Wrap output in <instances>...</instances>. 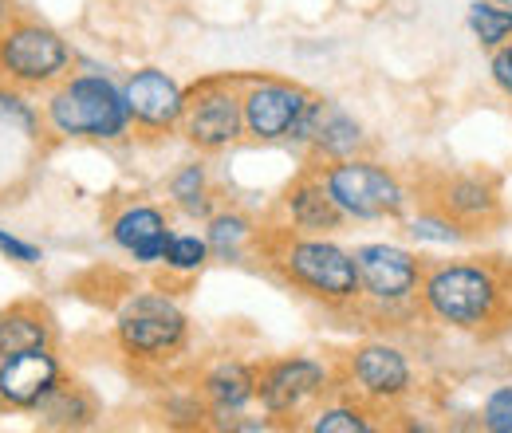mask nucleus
Here are the masks:
<instances>
[{
  "label": "nucleus",
  "instance_id": "1",
  "mask_svg": "<svg viewBox=\"0 0 512 433\" xmlns=\"http://www.w3.org/2000/svg\"><path fill=\"white\" fill-rule=\"evenodd\" d=\"M253 256L280 284L296 288L300 296L316 300L323 308L351 311L363 300L355 252L335 245L331 237L300 233L292 225H272V229H260Z\"/></svg>",
  "mask_w": 512,
  "mask_h": 433
},
{
  "label": "nucleus",
  "instance_id": "2",
  "mask_svg": "<svg viewBox=\"0 0 512 433\" xmlns=\"http://www.w3.org/2000/svg\"><path fill=\"white\" fill-rule=\"evenodd\" d=\"M44 123L64 142H123L134 134L123 83L103 71H71L48 87Z\"/></svg>",
  "mask_w": 512,
  "mask_h": 433
},
{
  "label": "nucleus",
  "instance_id": "3",
  "mask_svg": "<svg viewBox=\"0 0 512 433\" xmlns=\"http://www.w3.org/2000/svg\"><path fill=\"white\" fill-rule=\"evenodd\" d=\"M190 343V315L186 308L162 292H130L115 315V347L134 371H158L178 359Z\"/></svg>",
  "mask_w": 512,
  "mask_h": 433
},
{
  "label": "nucleus",
  "instance_id": "4",
  "mask_svg": "<svg viewBox=\"0 0 512 433\" xmlns=\"http://www.w3.org/2000/svg\"><path fill=\"white\" fill-rule=\"evenodd\" d=\"M422 308L438 323L457 331H481L497 319L501 311V280L489 264H469V260H449L434 264L422 276L418 292Z\"/></svg>",
  "mask_w": 512,
  "mask_h": 433
},
{
  "label": "nucleus",
  "instance_id": "5",
  "mask_svg": "<svg viewBox=\"0 0 512 433\" xmlns=\"http://www.w3.org/2000/svg\"><path fill=\"white\" fill-rule=\"evenodd\" d=\"M312 166L320 170L323 186L335 197L347 221H398L410 209L406 182L379 158L351 154V158L312 162Z\"/></svg>",
  "mask_w": 512,
  "mask_h": 433
},
{
  "label": "nucleus",
  "instance_id": "6",
  "mask_svg": "<svg viewBox=\"0 0 512 433\" xmlns=\"http://www.w3.org/2000/svg\"><path fill=\"white\" fill-rule=\"evenodd\" d=\"M75 67V52L64 36L36 20V16H16L12 24L0 28V83L16 91H48Z\"/></svg>",
  "mask_w": 512,
  "mask_h": 433
},
{
  "label": "nucleus",
  "instance_id": "7",
  "mask_svg": "<svg viewBox=\"0 0 512 433\" xmlns=\"http://www.w3.org/2000/svg\"><path fill=\"white\" fill-rule=\"evenodd\" d=\"M331 390H339L335 371L312 355L256 363V402L276 426H296V418H308Z\"/></svg>",
  "mask_w": 512,
  "mask_h": 433
},
{
  "label": "nucleus",
  "instance_id": "8",
  "mask_svg": "<svg viewBox=\"0 0 512 433\" xmlns=\"http://www.w3.org/2000/svg\"><path fill=\"white\" fill-rule=\"evenodd\" d=\"M178 134L205 158L233 150L245 138L241 75H205L186 87V111Z\"/></svg>",
  "mask_w": 512,
  "mask_h": 433
},
{
  "label": "nucleus",
  "instance_id": "9",
  "mask_svg": "<svg viewBox=\"0 0 512 433\" xmlns=\"http://www.w3.org/2000/svg\"><path fill=\"white\" fill-rule=\"evenodd\" d=\"M335 382L347 394L363 398L371 410H386V406H398L402 398L414 394V367L398 343L367 339L355 351H347L343 374Z\"/></svg>",
  "mask_w": 512,
  "mask_h": 433
},
{
  "label": "nucleus",
  "instance_id": "10",
  "mask_svg": "<svg viewBox=\"0 0 512 433\" xmlns=\"http://www.w3.org/2000/svg\"><path fill=\"white\" fill-rule=\"evenodd\" d=\"M312 91L280 79V75H241V111H245V138L260 146H280L292 138L304 119Z\"/></svg>",
  "mask_w": 512,
  "mask_h": 433
},
{
  "label": "nucleus",
  "instance_id": "11",
  "mask_svg": "<svg viewBox=\"0 0 512 433\" xmlns=\"http://www.w3.org/2000/svg\"><path fill=\"white\" fill-rule=\"evenodd\" d=\"M355 264H359V284H363V300H371L375 308L394 311L410 308L422 292V276L426 264L418 252L402 245H386V241H371V245L355 248Z\"/></svg>",
  "mask_w": 512,
  "mask_h": 433
},
{
  "label": "nucleus",
  "instance_id": "12",
  "mask_svg": "<svg viewBox=\"0 0 512 433\" xmlns=\"http://www.w3.org/2000/svg\"><path fill=\"white\" fill-rule=\"evenodd\" d=\"M123 95H127L134 134H142V138L178 134L182 111H186V87L170 71H162V67H138V71H130L127 83H123Z\"/></svg>",
  "mask_w": 512,
  "mask_h": 433
},
{
  "label": "nucleus",
  "instance_id": "13",
  "mask_svg": "<svg viewBox=\"0 0 512 433\" xmlns=\"http://www.w3.org/2000/svg\"><path fill=\"white\" fill-rule=\"evenodd\" d=\"M288 146H304L308 162H335V158H351L367 150V130L363 123L335 99L312 95L304 119L296 123Z\"/></svg>",
  "mask_w": 512,
  "mask_h": 433
},
{
  "label": "nucleus",
  "instance_id": "14",
  "mask_svg": "<svg viewBox=\"0 0 512 433\" xmlns=\"http://www.w3.org/2000/svg\"><path fill=\"white\" fill-rule=\"evenodd\" d=\"M430 205L446 209L457 225L469 229V237L493 233L505 221V197L489 174H442L430 189Z\"/></svg>",
  "mask_w": 512,
  "mask_h": 433
},
{
  "label": "nucleus",
  "instance_id": "15",
  "mask_svg": "<svg viewBox=\"0 0 512 433\" xmlns=\"http://www.w3.org/2000/svg\"><path fill=\"white\" fill-rule=\"evenodd\" d=\"M64 363L56 355V347H32V351H16L0 359V398L8 410L20 414H36L44 406V398L60 386Z\"/></svg>",
  "mask_w": 512,
  "mask_h": 433
},
{
  "label": "nucleus",
  "instance_id": "16",
  "mask_svg": "<svg viewBox=\"0 0 512 433\" xmlns=\"http://www.w3.org/2000/svg\"><path fill=\"white\" fill-rule=\"evenodd\" d=\"M107 237H111L115 248H123L134 264L150 268V264H162L174 229H170V213L162 205H154V201H127V205H119L107 217Z\"/></svg>",
  "mask_w": 512,
  "mask_h": 433
},
{
  "label": "nucleus",
  "instance_id": "17",
  "mask_svg": "<svg viewBox=\"0 0 512 433\" xmlns=\"http://www.w3.org/2000/svg\"><path fill=\"white\" fill-rule=\"evenodd\" d=\"M280 205H284V213H288V225H292V229H300V233H320V237H331V233H339V229L347 225L343 209H339V205H335V197L327 193L320 170H316L312 162H304V166H300V174L284 186Z\"/></svg>",
  "mask_w": 512,
  "mask_h": 433
},
{
  "label": "nucleus",
  "instance_id": "18",
  "mask_svg": "<svg viewBox=\"0 0 512 433\" xmlns=\"http://www.w3.org/2000/svg\"><path fill=\"white\" fill-rule=\"evenodd\" d=\"M197 394L209 414H241L256 402V363L245 359H217L197 374Z\"/></svg>",
  "mask_w": 512,
  "mask_h": 433
},
{
  "label": "nucleus",
  "instance_id": "19",
  "mask_svg": "<svg viewBox=\"0 0 512 433\" xmlns=\"http://www.w3.org/2000/svg\"><path fill=\"white\" fill-rule=\"evenodd\" d=\"M56 339H60V327L48 304L16 300L0 308V359L16 351H32V347H56Z\"/></svg>",
  "mask_w": 512,
  "mask_h": 433
},
{
  "label": "nucleus",
  "instance_id": "20",
  "mask_svg": "<svg viewBox=\"0 0 512 433\" xmlns=\"http://www.w3.org/2000/svg\"><path fill=\"white\" fill-rule=\"evenodd\" d=\"M166 197H170V209H178L182 217L190 221H209L217 209H221V197H217V182H213V170L205 158L197 162H182L170 182H166Z\"/></svg>",
  "mask_w": 512,
  "mask_h": 433
},
{
  "label": "nucleus",
  "instance_id": "21",
  "mask_svg": "<svg viewBox=\"0 0 512 433\" xmlns=\"http://www.w3.org/2000/svg\"><path fill=\"white\" fill-rule=\"evenodd\" d=\"M40 426L48 430H91L99 422V398L91 386H83L79 378H60V386L44 398V406L36 410Z\"/></svg>",
  "mask_w": 512,
  "mask_h": 433
},
{
  "label": "nucleus",
  "instance_id": "22",
  "mask_svg": "<svg viewBox=\"0 0 512 433\" xmlns=\"http://www.w3.org/2000/svg\"><path fill=\"white\" fill-rule=\"evenodd\" d=\"M256 237H260L256 221L245 209H233V205H221V209L205 221L209 252H213V260H221V264H237V260L253 256Z\"/></svg>",
  "mask_w": 512,
  "mask_h": 433
},
{
  "label": "nucleus",
  "instance_id": "23",
  "mask_svg": "<svg viewBox=\"0 0 512 433\" xmlns=\"http://www.w3.org/2000/svg\"><path fill=\"white\" fill-rule=\"evenodd\" d=\"M375 410L355 398V394H343V398H331V402H320V410L308 414V430L312 433H371L375 430Z\"/></svg>",
  "mask_w": 512,
  "mask_h": 433
},
{
  "label": "nucleus",
  "instance_id": "24",
  "mask_svg": "<svg viewBox=\"0 0 512 433\" xmlns=\"http://www.w3.org/2000/svg\"><path fill=\"white\" fill-rule=\"evenodd\" d=\"M465 28L481 48H501L512 40V8L497 4V0H469L465 8Z\"/></svg>",
  "mask_w": 512,
  "mask_h": 433
},
{
  "label": "nucleus",
  "instance_id": "25",
  "mask_svg": "<svg viewBox=\"0 0 512 433\" xmlns=\"http://www.w3.org/2000/svg\"><path fill=\"white\" fill-rule=\"evenodd\" d=\"M209 260H213V252H209L205 233L201 237L197 233H174L170 245H166V256H162V268L174 280H193L209 268Z\"/></svg>",
  "mask_w": 512,
  "mask_h": 433
},
{
  "label": "nucleus",
  "instance_id": "26",
  "mask_svg": "<svg viewBox=\"0 0 512 433\" xmlns=\"http://www.w3.org/2000/svg\"><path fill=\"white\" fill-rule=\"evenodd\" d=\"M406 233H410L418 245H465V241H473L465 225H457L446 209H438V205H430V201H426V209H418V213L406 221Z\"/></svg>",
  "mask_w": 512,
  "mask_h": 433
},
{
  "label": "nucleus",
  "instance_id": "27",
  "mask_svg": "<svg viewBox=\"0 0 512 433\" xmlns=\"http://www.w3.org/2000/svg\"><path fill=\"white\" fill-rule=\"evenodd\" d=\"M481 430L512 433V386H497L481 406Z\"/></svg>",
  "mask_w": 512,
  "mask_h": 433
},
{
  "label": "nucleus",
  "instance_id": "28",
  "mask_svg": "<svg viewBox=\"0 0 512 433\" xmlns=\"http://www.w3.org/2000/svg\"><path fill=\"white\" fill-rule=\"evenodd\" d=\"M0 256L16 260V264H24V268H36V264L44 260L40 245H28V241H20V237H12V233H4V229H0Z\"/></svg>",
  "mask_w": 512,
  "mask_h": 433
},
{
  "label": "nucleus",
  "instance_id": "29",
  "mask_svg": "<svg viewBox=\"0 0 512 433\" xmlns=\"http://www.w3.org/2000/svg\"><path fill=\"white\" fill-rule=\"evenodd\" d=\"M489 75H493L497 91H501L505 99H512V40L501 44V48H493V56H489Z\"/></svg>",
  "mask_w": 512,
  "mask_h": 433
},
{
  "label": "nucleus",
  "instance_id": "30",
  "mask_svg": "<svg viewBox=\"0 0 512 433\" xmlns=\"http://www.w3.org/2000/svg\"><path fill=\"white\" fill-rule=\"evenodd\" d=\"M16 16H20V12H16V0H0V28L12 24Z\"/></svg>",
  "mask_w": 512,
  "mask_h": 433
},
{
  "label": "nucleus",
  "instance_id": "31",
  "mask_svg": "<svg viewBox=\"0 0 512 433\" xmlns=\"http://www.w3.org/2000/svg\"><path fill=\"white\" fill-rule=\"evenodd\" d=\"M497 4H505V8H512V0H497Z\"/></svg>",
  "mask_w": 512,
  "mask_h": 433
},
{
  "label": "nucleus",
  "instance_id": "32",
  "mask_svg": "<svg viewBox=\"0 0 512 433\" xmlns=\"http://www.w3.org/2000/svg\"><path fill=\"white\" fill-rule=\"evenodd\" d=\"M4 410H8V406H4V398H0V414H4Z\"/></svg>",
  "mask_w": 512,
  "mask_h": 433
}]
</instances>
